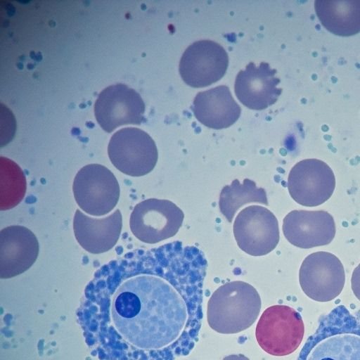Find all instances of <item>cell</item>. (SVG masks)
I'll return each mask as SVG.
<instances>
[{
	"label": "cell",
	"mask_w": 360,
	"mask_h": 360,
	"mask_svg": "<svg viewBox=\"0 0 360 360\" xmlns=\"http://www.w3.org/2000/svg\"><path fill=\"white\" fill-rule=\"evenodd\" d=\"M251 202L269 205L264 188H258L249 179H244L243 183L238 179L233 180L230 185L224 186L219 194L220 212L230 223L241 207Z\"/></svg>",
	"instance_id": "d6986e66"
},
{
	"label": "cell",
	"mask_w": 360,
	"mask_h": 360,
	"mask_svg": "<svg viewBox=\"0 0 360 360\" xmlns=\"http://www.w3.org/2000/svg\"><path fill=\"white\" fill-rule=\"evenodd\" d=\"M351 286L353 293L360 301V264L353 271L351 278Z\"/></svg>",
	"instance_id": "ffe728a7"
},
{
	"label": "cell",
	"mask_w": 360,
	"mask_h": 360,
	"mask_svg": "<svg viewBox=\"0 0 360 360\" xmlns=\"http://www.w3.org/2000/svg\"><path fill=\"white\" fill-rule=\"evenodd\" d=\"M74 198L79 207L92 216H103L118 202L120 188L113 173L99 164L81 168L72 184Z\"/></svg>",
	"instance_id": "5b68a950"
},
{
	"label": "cell",
	"mask_w": 360,
	"mask_h": 360,
	"mask_svg": "<svg viewBox=\"0 0 360 360\" xmlns=\"http://www.w3.org/2000/svg\"><path fill=\"white\" fill-rule=\"evenodd\" d=\"M39 242L27 228L12 225L0 231V277L8 278L29 269L39 254Z\"/></svg>",
	"instance_id": "9a60e30c"
},
{
	"label": "cell",
	"mask_w": 360,
	"mask_h": 360,
	"mask_svg": "<svg viewBox=\"0 0 360 360\" xmlns=\"http://www.w3.org/2000/svg\"><path fill=\"white\" fill-rule=\"evenodd\" d=\"M276 74V70L266 63L262 62L259 66L248 63L236 77L234 89L238 99L245 106L256 110L273 105L282 91L277 86L280 79Z\"/></svg>",
	"instance_id": "5bb4252c"
},
{
	"label": "cell",
	"mask_w": 360,
	"mask_h": 360,
	"mask_svg": "<svg viewBox=\"0 0 360 360\" xmlns=\"http://www.w3.org/2000/svg\"><path fill=\"white\" fill-rule=\"evenodd\" d=\"M262 301L250 284L234 281L219 286L207 307L210 327L221 334H236L250 328L260 313Z\"/></svg>",
	"instance_id": "7a4b0ae2"
},
{
	"label": "cell",
	"mask_w": 360,
	"mask_h": 360,
	"mask_svg": "<svg viewBox=\"0 0 360 360\" xmlns=\"http://www.w3.org/2000/svg\"><path fill=\"white\" fill-rule=\"evenodd\" d=\"M191 110L200 122L215 129L231 126L241 112L240 107L225 85L199 92L193 100Z\"/></svg>",
	"instance_id": "e0dca14e"
},
{
	"label": "cell",
	"mask_w": 360,
	"mask_h": 360,
	"mask_svg": "<svg viewBox=\"0 0 360 360\" xmlns=\"http://www.w3.org/2000/svg\"><path fill=\"white\" fill-rule=\"evenodd\" d=\"M282 229L289 243L303 249L328 245L336 231L333 217L324 210H292L284 217Z\"/></svg>",
	"instance_id": "4fadbf2b"
},
{
	"label": "cell",
	"mask_w": 360,
	"mask_h": 360,
	"mask_svg": "<svg viewBox=\"0 0 360 360\" xmlns=\"http://www.w3.org/2000/svg\"><path fill=\"white\" fill-rule=\"evenodd\" d=\"M298 360H360V321L343 306L322 321Z\"/></svg>",
	"instance_id": "3957f363"
},
{
	"label": "cell",
	"mask_w": 360,
	"mask_h": 360,
	"mask_svg": "<svg viewBox=\"0 0 360 360\" xmlns=\"http://www.w3.org/2000/svg\"><path fill=\"white\" fill-rule=\"evenodd\" d=\"M184 219L183 211L172 201L149 198L134 206L129 226L139 240L154 244L174 236Z\"/></svg>",
	"instance_id": "8992f818"
},
{
	"label": "cell",
	"mask_w": 360,
	"mask_h": 360,
	"mask_svg": "<svg viewBox=\"0 0 360 360\" xmlns=\"http://www.w3.org/2000/svg\"><path fill=\"white\" fill-rule=\"evenodd\" d=\"M108 153L112 164L131 176L150 173L158 158L155 141L144 131L134 127L122 129L111 137Z\"/></svg>",
	"instance_id": "52a82bcc"
},
{
	"label": "cell",
	"mask_w": 360,
	"mask_h": 360,
	"mask_svg": "<svg viewBox=\"0 0 360 360\" xmlns=\"http://www.w3.org/2000/svg\"><path fill=\"white\" fill-rule=\"evenodd\" d=\"M144 112L145 104L141 96L123 84L103 89L94 105L96 119L108 133L122 125L140 124L143 122Z\"/></svg>",
	"instance_id": "8fae6325"
},
{
	"label": "cell",
	"mask_w": 360,
	"mask_h": 360,
	"mask_svg": "<svg viewBox=\"0 0 360 360\" xmlns=\"http://www.w3.org/2000/svg\"><path fill=\"white\" fill-rule=\"evenodd\" d=\"M287 186L296 202L305 207H316L332 196L335 177L332 169L323 161L305 159L292 167Z\"/></svg>",
	"instance_id": "30bf717a"
},
{
	"label": "cell",
	"mask_w": 360,
	"mask_h": 360,
	"mask_svg": "<svg viewBox=\"0 0 360 360\" xmlns=\"http://www.w3.org/2000/svg\"><path fill=\"white\" fill-rule=\"evenodd\" d=\"M168 245L162 276L131 277L112 297L115 328L140 349H160L176 340L188 317L184 295L201 293L207 267L203 252L180 241Z\"/></svg>",
	"instance_id": "6da1fadb"
},
{
	"label": "cell",
	"mask_w": 360,
	"mask_h": 360,
	"mask_svg": "<svg viewBox=\"0 0 360 360\" xmlns=\"http://www.w3.org/2000/svg\"><path fill=\"white\" fill-rule=\"evenodd\" d=\"M304 334V325L300 313L283 304L266 308L255 329L259 347L265 352L276 356L294 352L300 345Z\"/></svg>",
	"instance_id": "277c9868"
},
{
	"label": "cell",
	"mask_w": 360,
	"mask_h": 360,
	"mask_svg": "<svg viewBox=\"0 0 360 360\" xmlns=\"http://www.w3.org/2000/svg\"><path fill=\"white\" fill-rule=\"evenodd\" d=\"M302 290L313 300L326 302L336 298L343 290L345 273L340 260L328 252L309 255L299 271Z\"/></svg>",
	"instance_id": "9c48e42d"
},
{
	"label": "cell",
	"mask_w": 360,
	"mask_h": 360,
	"mask_svg": "<svg viewBox=\"0 0 360 360\" xmlns=\"http://www.w3.org/2000/svg\"><path fill=\"white\" fill-rule=\"evenodd\" d=\"M233 232L238 246L252 256L269 254L280 239L276 217L269 209L259 205L243 209L234 220Z\"/></svg>",
	"instance_id": "ba28073f"
},
{
	"label": "cell",
	"mask_w": 360,
	"mask_h": 360,
	"mask_svg": "<svg viewBox=\"0 0 360 360\" xmlns=\"http://www.w3.org/2000/svg\"><path fill=\"white\" fill-rule=\"evenodd\" d=\"M222 360H250L249 358L242 354H231L225 356Z\"/></svg>",
	"instance_id": "44dd1931"
},
{
	"label": "cell",
	"mask_w": 360,
	"mask_h": 360,
	"mask_svg": "<svg viewBox=\"0 0 360 360\" xmlns=\"http://www.w3.org/2000/svg\"><path fill=\"white\" fill-rule=\"evenodd\" d=\"M229 57L217 42L201 40L193 43L183 53L179 73L184 82L195 88L209 86L226 73Z\"/></svg>",
	"instance_id": "7c38bea8"
},
{
	"label": "cell",
	"mask_w": 360,
	"mask_h": 360,
	"mask_svg": "<svg viewBox=\"0 0 360 360\" xmlns=\"http://www.w3.org/2000/svg\"><path fill=\"white\" fill-rule=\"evenodd\" d=\"M316 15L330 32L348 37L360 32V0H316Z\"/></svg>",
	"instance_id": "ac0fdd59"
},
{
	"label": "cell",
	"mask_w": 360,
	"mask_h": 360,
	"mask_svg": "<svg viewBox=\"0 0 360 360\" xmlns=\"http://www.w3.org/2000/svg\"><path fill=\"white\" fill-rule=\"evenodd\" d=\"M122 226V217L119 209L103 218L89 217L77 209L73 219L77 241L92 254H101L112 249L119 240Z\"/></svg>",
	"instance_id": "2e32d148"
}]
</instances>
